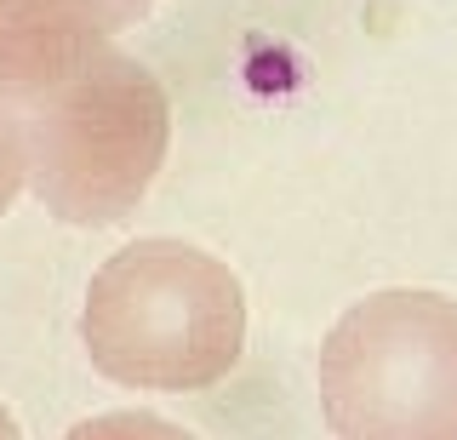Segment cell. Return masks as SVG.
<instances>
[{
  "mask_svg": "<svg viewBox=\"0 0 457 440\" xmlns=\"http://www.w3.org/2000/svg\"><path fill=\"white\" fill-rule=\"evenodd\" d=\"M320 418L337 440H457V297L371 292L320 344Z\"/></svg>",
  "mask_w": 457,
  "mask_h": 440,
  "instance_id": "obj_3",
  "label": "cell"
},
{
  "mask_svg": "<svg viewBox=\"0 0 457 440\" xmlns=\"http://www.w3.org/2000/svg\"><path fill=\"white\" fill-rule=\"evenodd\" d=\"M0 440H23V435H18V418H12L6 406H0Z\"/></svg>",
  "mask_w": 457,
  "mask_h": 440,
  "instance_id": "obj_7",
  "label": "cell"
},
{
  "mask_svg": "<svg viewBox=\"0 0 457 440\" xmlns=\"http://www.w3.org/2000/svg\"><path fill=\"white\" fill-rule=\"evenodd\" d=\"M80 344L120 389H212L246 349L240 275L189 240H132L86 286Z\"/></svg>",
  "mask_w": 457,
  "mask_h": 440,
  "instance_id": "obj_1",
  "label": "cell"
},
{
  "mask_svg": "<svg viewBox=\"0 0 457 440\" xmlns=\"http://www.w3.org/2000/svg\"><path fill=\"white\" fill-rule=\"evenodd\" d=\"M114 35L109 0H0V92L18 97L69 75Z\"/></svg>",
  "mask_w": 457,
  "mask_h": 440,
  "instance_id": "obj_4",
  "label": "cell"
},
{
  "mask_svg": "<svg viewBox=\"0 0 457 440\" xmlns=\"http://www.w3.org/2000/svg\"><path fill=\"white\" fill-rule=\"evenodd\" d=\"M63 440H195V435L178 429L171 418H154V411H97V418L75 423Z\"/></svg>",
  "mask_w": 457,
  "mask_h": 440,
  "instance_id": "obj_5",
  "label": "cell"
},
{
  "mask_svg": "<svg viewBox=\"0 0 457 440\" xmlns=\"http://www.w3.org/2000/svg\"><path fill=\"white\" fill-rule=\"evenodd\" d=\"M23 189V132H18V109H12V97L0 92V218L12 212Z\"/></svg>",
  "mask_w": 457,
  "mask_h": 440,
  "instance_id": "obj_6",
  "label": "cell"
},
{
  "mask_svg": "<svg viewBox=\"0 0 457 440\" xmlns=\"http://www.w3.org/2000/svg\"><path fill=\"white\" fill-rule=\"evenodd\" d=\"M23 183L63 223L104 229L132 218L171 144V104L154 69L97 46L69 75L12 97Z\"/></svg>",
  "mask_w": 457,
  "mask_h": 440,
  "instance_id": "obj_2",
  "label": "cell"
}]
</instances>
